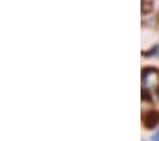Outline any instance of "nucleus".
Masks as SVG:
<instances>
[{
	"instance_id": "nucleus-4",
	"label": "nucleus",
	"mask_w": 159,
	"mask_h": 141,
	"mask_svg": "<svg viewBox=\"0 0 159 141\" xmlns=\"http://www.w3.org/2000/svg\"><path fill=\"white\" fill-rule=\"evenodd\" d=\"M152 141H159V135H158V134H156V135H153Z\"/></svg>"
},
{
	"instance_id": "nucleus-3",
	"label": "nucleus",
	"mask_w": 159,
	"mask_h": 141,
	"mask_svg": "<svg viewBox=\"0 0 159 141\" xmlns=\"http://www.w3.org/2000/svg\"><path fill=\"white\" fill-rule=\"evenodd\" d=\"M142 97L145 101H149L151 100V94H148V91H146V88H143L142 90Z\"/></svg>"
},
{
	"instance_id": "nucleus-5",
	"label": "nucleus",
	"mask_w": 159,
	"mask_h": 141,
	"mask_svg": "<svg viewBox=\"0 0 159 141\" xmlns=\"http://www.w3.org/2000/svg\"><path fill=\"white\" fill-rule=\"evenodd\" d=\"M158 97H159V86H158Z\"/></svg>"
},
{
	"instance_id": "nucleus-2",
	"label": "nucleus",
	"mask_w": 159,
	"mask_h": 141,
	"mask_svg": "<svg viewBox=\"0 0 159 141\" xmlns=\"http://www.w3.org/2000/svg\"><path fill=\"white\" fill-rule=\"evenodd\" d=\"M143 121H145L146 128H153V127H156V125H158V123H159V111L151 110L148 114L145 115Z\"/></svg>"
},
{
	"instance_id": "nucleus-1",
	"label": "nucleus",
	"mask_w": 159,
	"mask_h": 141,
	"mask_svg": "<svg viewBox=\"0 0 159 141\" xmlns=\"http://www.w3.org/2000/svg\"><path fill=\"white\" fill-rule=\"evenodd\" d=\"M142 86L143 88H152L159 86V70L156 68H145L142 71Z\"/></svg>"
},
{
	"instance_id": "nucleus-6",
	"label": "nucleus",
	"mask_w": 159,
	"mask_h": 141,
	"mask_svg": "<svg viewBox=\"0 0 159 141\" xmlns=\"http://www.w3.org/2000/svg\"><path fill=\"white\" fill-rule=\"evenodd\" d=\"M158 135H159V131H158Z\"/></svg>"
}]
</instances>
